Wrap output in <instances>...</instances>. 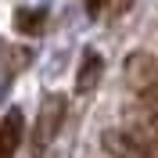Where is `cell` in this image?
<instances>
[{
    "label": "cell",
    "mask_w": 158,
    "mask_h": 158,
    "mask_svg": "<svg viewBox=\"0 0 158 158\" xmlns=\"http://www.w3.org/2000/svg\"><path fill=\"white\" fill-rule=\"evenodd\" d=\"M104 4H108V0H86V11H90V18L104 15Z\"/></svg>",
    "instance_id": "cell-8"
},
{
    "label": "cell",
    "mask_w": 158,
    "mask_h": 158,
    "mask_svg": "<svg viewBox=\"0 0 158 158\" xmlns=\"http://www.w3.org/2000/svg\"><path fill=\"white\" fill-rule=\"evenodd\" d=\"M22 137H25V115L18 108H11L7 115L0 118V158H11L18 151Z\"/></svg>",
    "instance_id": "cell-4"
},
{
    "label": "cell",
    "mask_w": 158,
    "mask_h": 158,
    "mask_svg": "<svg viewBox=\"0 0 158 158\" xmlns=\"http://www.w3.org/2000/svg\"><path fill=\"white\" fill-rule=\"evenodd\" d=\"M126 83L133 86V94H140L148 104H158V58H151V54H144V50L129 54Z\"/></svg>",
    "instance_id": "cell-2"
},
{
    "label": "cell",
    "mask_w": 158,
    "mask_h": 158,
    "mask_svg": "<svg viewBox=\"0 0 158 158\" xmlns=\"http://www.w3.org/2000/svg\"><path fill=\"white\" fill-rule=\"evenodd\" d=\"M65 111H69V101L61 97V94H47L43 104L36 111V129H32V148L43 151L50 140L58 137V129L65 126Z\"/></svg>",
    "instance_id": "cell-3"
},
{
    "label": "cell",
    "mask_w": 158,
    "mask_h": 158,
    "mask_svg": "<svg viewBox=\"0 0 158 158\" xmlns=\"http://www.w3.org/2000/svg\"><path fill=\"white\" fill-rule=\"evenodd\" d=\"M101 76H104V58H101L97 50H86L83 54V65H79V76H76V90L79 94H90L101 83Z\"/></svg>",
    "instance_id": "cell-5"
},
{
    "label": "cell",
    "mask_w": 158,
    "mask_h": 158,
    "mask_svg": "<svg viewBox=\"0 0 158 158\" xmlns=\"http://www.w3.org/2000/svg\"><path fill=\"white\" fill-rule=\"evenodd\" d=\"M129 7H133V0H111V4H108V15H111V18H118V15L129 11Z\"/></svg>",
    "instance_id": "cell-7"
},
{
    "label": "cell",
    "mask_w": 158,
    "mask_h": 158,
    "mask_svg": "<svg viewBox=\"0 0 158 158\" xmlns=\"http://www.w3.org/2000/svg\"><path fill=\"white\" fill-rule=\"evenodd\" d=\"M104 151L115 155V158H158V137L148 126L108 129V133H104Z\"/></svg>",
    "instance_id": "cell-1"
},
{
    "label": "cell",
    "mask_w": 158,
    "mask_h": 158,
    "mask_svg": "<svg viewBox=\"0 0 158 158\" xmlns=\"http://www.w3.org/2000/svg\"><path fill=\"white\" fill-rule=\"evenodd\" d=\"M144 126H148L151 133L158 137V111H148V118H144Z\"/></svg>",
    "instance_id": "cell-9"
},
{
    "label": "cell",
    "mask_w": 158,
    "mask_h": 158,
    "mask_svg": "<svg viewBox=\"0 0 158 158\" xmlns=\"http://www.w3.org/2000/svg\"><path fill=\"white\" fill-rule=\"evenodd\" d=\"M15 29L22 36H40L47 29V7H18L15 11Z\"/></svg>",
    "instance_id": "cell-6"
}]
</instances>
